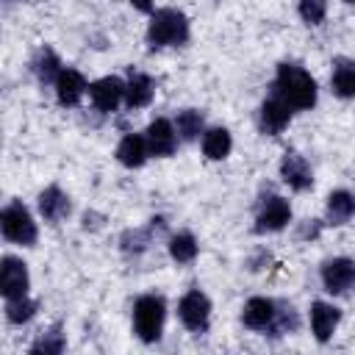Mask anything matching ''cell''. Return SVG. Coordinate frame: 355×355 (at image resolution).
I'll use <instances>...</instances> for the list:
<instances>
[{"label": "cell", "instance_id": "24", "mask_svg": "<svg viewBox=\"0 0 355 355\" xmlns=\"http://www.w3.org/2000/svg\"><path fill=\"white\" fill-rule=\"evenodd\" d=\"M166 247H169V258L175 263H191L197 258V252H200V244H197L194 233H189V230H180V233L169 236Z\"/></svg>", "mask_w": 355, "mask_h": 355}, {"label": "cell", "instance_id": "14", "mask_svg": "<svg viewBox=\"0 0 355 355\" xmlns=\"http://www.w3.org/2000/svg\"><path fill=\"white\" fill-rule=\"evenodd\" d=\"M341 322V308L333 305V302H324V300H313L311 302V333L319 344H327L336 333Z\"/></svg>", "mask_w": 355, "mask_h": 355}, {"label": "cell", "instance_id": "5", "mask_svg": "<svg viewBox=\"0 0 355 355\" xmlns=\"http://www.w3.org/2000/svg\"><path fill=\"white\" fill-rule=\"evenodd\" d=\"M178 319L194 336L208 333V327H211V300L200 288H189L178 302Z\"/></svg>", "mask_w": 355, "mask_h": 355}, {"label": "cell", "instance_id": "10", "mask_svg": "<svg viewBox=\"0 0 355 355\" xmlns=\"http://www.w3.org/2000/svg\"><path fill=\"white\" fill-rule=\"evenodd\" d=\"M89 100L92 105L100 111V114H114L125 97V80L116 78V75H105V78H97L94 83H89Z\"/></svg>", "mask_w": 355, "mask_h": 355}, {"label": "cell", "instance_id": "1", "mask_svg": "<svg viewBox=\"0 0 355 355\" xmlns=\"http://www.w3.org/2000/svg\"><path fill=\"white\" fill-rule=\"evenodd\" d=\"M272 94H277L291 111H311L316 105L319 86L305 67L283 61V64H277V72L272 80Z\"/></svg>", "mask_w": 355, "mask_h": 355}, {"label": "cell", "instance_id": "7", "mask_svg": "<svg viewBox=\"0 0 355 355\" xmlns=\"http://www.w3.org/2000/svg\"><path fill=\"white\" fill-rule=\"evenodd\" d=\"M291 222V205L280 194H269L261 200L258 214H255V233H277Z\"/></svg>", "mask_w": 355, "mask_h": 355}, {"label": "cell", "instance_id": "28", "mask_svg": "<svg viewBox=\"0 0 355 355\" xmlns=\"http://www.w3.org/2000/svg\"><path fill=\"white\" fill-rule=\"evenodd\" d=\"M64 347H67V338L61 333V324H53L47 333H42L31 344V352L33 355H58V352H64Z\"/></svg>", "mask_w": 355, "mask_h": 355}, {"label": "cell", "instance_id": "32", "mask_svg": "<svg viewBox=\"0 0 355 355\" xmlns=\"http://www.w3.org/2000/svg\"><path fill=\"white\" fill-rule=\"evenodd\" d=\"M344 3H352V0H344Z\"/></svg>", "mask_w": 355, "mask_h": 355}, {"label": "cell", "instance_id": "18", "mask_svg": "<svg viewBox=\"0 0 355 355\" xmlns=\"http://www.w3.org/2000/svg\"><path fill=\"white\" fill-rule=\"evenodd\" d=\"M153 97H155V83H153V78H150L147 72H133V69H130V75H128V80H125V97H122V103H125L130 111H136V108L150 105Z\"/></svg>", "mask_w": 355, "mask_h": 355}, {"label": "cell", "instance_id": "29", "mask_svg": "<svg viewBox=\"0 0 355 355\" xmlns=\"http://www.w3.org/2000/svg\"><path fill=\"white\" fill-rule=\"evenodd\" d=\"M297 14L305 25H322L327 17V0H300Z\"/></svg>", "mask_w": 355, "mask_h": 355}, {"label": "cell", "instance_id": "22", "mask_svg": "<svg viewBox=\"0 0 355 355\" xmlns=\"http://www.w3.org/2000/svg\"><path fill=\"white\" fill-rule=\"evenodd\" d=\"M233 150V136L227 128H208L202 130V155L208 161H222Z\"/></svg>", "mask_w": 355, "mask_h": 355}, {"label": "cell", "instance_id": "8", "mask_svg": "<svg viewBox=\"0 0 355 355\" xmlns=\"http://www.w3.org/2000/svg\"><path fill=\"white\" fill-rule=\"evenodd\" d=\"M28 288H31L28 263L17 255H3L0 258V294L6 300H17V297H25Z\"/></svg>", "mask_w": 355, "mask_h": 355}, {"label": "cell", "instance_id": "21", "mask_svg": "<svg viewBox=\"0 0 355 355\" xmlns=\"http://www.w3.org/2000/svg\"><path fill=\"white\" fill-rule=\"evenodd\" d=\"M150 158L147 153V144H144V136L141 133H125L122 141L116 144V161L128 169H139L144 166Z\"/></svg>", "mask_w": 355, "mask_h": 355}, {"label": "cell", "instance_id": "2", "mask_svg": "<svg viewBox=\"0 0 355 355\" xmlns=\"http://www.w3.org/2000/svg\"><path fill=\"white\" fill-rule=\"evenodd\" d=\"M189 42V17L180 8H155L147 25V44L150 50L161 47H180Z\"/></svg>", "mask_w": 355, "mask_h": 355}, {"label": "cell", "instance_id": "11", "mask_svg": "<svg viewBox=\"0 0 355 355\" xmlns=\"http://www.w3.org/2000/svg\"><path fill=\"white\" fill-rule=\"evenodd\" d=\"M291 108L277 97V94H272L269 92V97L261 103V108H258V128H261V133H266V136H280L286 128H288V122H291Z\"/></svg>", "mask_w": 355, "mask_h": 355}, {"label": "cell", "instance_id": "13", "mask_svg": "<svg viewBox=\"0 0 355 355\" xmlns=\"http://www.w3.org/2000/svg\"><path fill=\"white\" fill-rule=\"evenodd\" d=\"M53 89H55V100H58V105H64V108H75V105L83 100L89 83H86L83 72H78V69H72V67H61V72H58Z\"/></svg>", "mask_w": 355, "mask_h": 355}, {"label": "cell", "instance_id": "6", "mask_svg": "<svg viewBox=\"0 0 355 355\" xmlns=\"http://www.w3.org/2000/svg\"><path fill=\"white\" fill-rule=\"evenodd\" d=\"M319 277H322V286H324L327 294L344 297V294H349V288L355 283V261L347 258V255L327 258L319 269Z\"/></svg>", "mask_w": 355, "mask_h": 355}, {"label": "cell", "instance_id": "31", "mask_svg": "<svg viewBox=\"0 0 355 355\" xmlns=\"http://www.w3.org/2000/svg\"><path fill=\"white\" fill-rule=\"evenodd\" d=\"M136 11H141V14H153L155 11V0H128Z\"/></svg>", "mask_w": 355, "mask_h": 355}, {"label": "cell", "instance_id": "27", "mask_svg": "<svg viewBox=\"0 0 355 355\" xmlns=\"http://www.w3.org/2000/svg\"><path fill=\"white\" fill-rule=\"evenodd\" d=\"M39 311V302L31 300L28 294L25 297H17V300H6V319L11 324H28Z\"/></svg>", "mask_w": 355, "mask_h": 355}, {"label": "cell", "instance_id": "4", "mask_svg": "<svg viewBox=\"0 0 355 355\" xmlns=\"http://www.w3.org/2000/svg\"><path fill=\"white\" fill-rule=\"evenodd\" d=\"M0 236L8 239L11 244H22V247L36 244L39 227H36L31 211L19 200H11L6 208H0Z\"/></svg>", "mask_w": 355, "mask_h": 355}, {"label": "cell", "instance_id": "30", "mask_svg": "<svg viewBox=\"0 0 355 355\" xmlns=\"http://www.w3.org/2000/svg\"><path fill=\"white\" fill-rule=\"evenodd\" d=\"M322 227H324V222H319V219H305L302 227H300V239H316V236L322 233Z\"/></svg>", "mask_w": 355, "mask_h": 355}, {"label": "cell", "instance_id": "15", "mask_svg": "<svg viewBox=\"0 0 355 355\" xmlns=\"http://www.w3.org/2000/svg\"><path fill=\"white\" fill-rule=\"evenodd\" d=\"M36 205H39L42 219H44V222H50V225L64 222V219L69 216V211H72V200H69V194H67L61 186H55V183L39 191Z\"/></svg>", "mask_w": 355, "mask_h": 355}, {"label": "cell", "instance_id": "9", "mask_svg": "<svg viewBox=\"0 0 355 355\" xmlns=\"http://www.w3.org/2000/svg\"><path fill=\"white\" fill-rule=\"evenodd\" d=\"M141 136H144L147 153H150V155H155V158H169V155H175V153H178L180 139H178L175 125H172L166 116L153 119Z\"/></svg>", "mask_w": 355, "mask_h": 355}, {"label": "cell", "instance_id": "25", "mask_svg": "<svg viewBox=\"0 0 355 355\" xmlns=\"http://www.w3.org/2000/svg\"><path fill=\"white\" fill-rule=\"evenodd\" d=\"M33 72H36V78H39L42 86L55 83V78H58V72H61V61H58L55 50L42 47L39 55H36V61H33Z\"/></svg>", "mask_w": 355, "mask_h": 355}, {"label": "cell", "instance_id": "23", "mask_svg": "<svg viewBox=\"0 0 355 355\" xmlns=\"http://www.w3.org/2000/svg\"><path fill=\"white\" fill-rule=\"evenodd\" d=\"M172 125H175V130H178V139L194 141V139H200L202 130H205V116H202V111H197V108H183V111H178V116H175Z\"/></svg>", "mask_w": 355, "mask_h": 355}, {"label": "cell", "instance_id": "3", "mask_svg": "<svg viewBox=\"0 0 355 355\" xmlns=\"http://www.w3.org/2000/svg\"><path fill=\"white\" fill-rule=\"evenodd\" d=\"M166 322V300L161 294H141L133 302V333L144 344H155L164 333Z\"/></svg>", "mask_w": 355, "mask_h": 355}, {"label": "cell", "instance_id": "19", "mask_svg": "<svg viewBox=\"0 0 355 355\" xmlns=\"http://www.w3.org/2000/svg\"><path fill=\"white\" fill-rule=\"evenodd\" d=\"M355 214V197L349 189H336L327 194V205H324V225H347Z\"/></svg>", "mask_w": 355, "mask_h": 355}, {"label": "cell", "instance_id": "20", "mask_svg": "<svg viewBox=\"0 0 355 355\" xmlns=\"http://www.w3.org/2000/svg\"><path fill=\"white\" fill-rule=\"evenodd\" d=\"M330 89L336 97L341 100H352L355 97V61L347 55H338L333 61V72H330Z\"/></svg>", "mask_w": 355, "mask_h": 355}, {"label": "cell", "instance_id": "26", "mask_svg": "<svg viewBox=\"0 0 355 355\" xmlns=\"http://www.w3.org/2000/svg\"><path fill=\"white\" fill-rule=\"evenodd\" d=\"M297 327H300V316H297V311H294V305H288V302H277V311H275V319H272V324H269V336H288V333H297Z\"/></svg>", "mask_w": 355, "mask_h": 355}, {"label": "cell", "instance_id": "16", "mask_svg": "<svg viewBox=\"0 0 355 355\" xmlns=\"http://www.w3.org/2000/svg\"><path fill=\"white\" fill-rule=\"evenodd\" d=\"M164 230H166V219H164V216H153L144 227H130V230H125V233L119 236V247H122L125 255H141V252L153 244V239H155L158 233H164Z\"/></svg>", "mask_w": 355, "mask_h": 355}, {"label": "cell", "instance_id": "17", "mask_svg": "<svg viewBox=\"0 0 355 355\" xmlns=\"http://www.w3.org/2000/svg\"><path fill=\"white\" fill-rule=\"evenodd\" d=\"M275 311H277V300L272 297H250L241 308V322L244 327L255 330V333H266L272 319H275Z\"/></svg>", "mask_w": 355, "mask_h": 355}, {"label": "cell", "instance_id": "12", "mask_svg": "<svg viewBox=\"0 0 355 355\" xmlns=\"http://www.w3.org/2000/svg\"><path fill=\"white\" fill-rule=\"evenodd\" d=\"M280 178H283V183H286L291 191H308V189H313V169H311V164H308L300 153H294V150H288V153L280 158Z\"/></svg>", "mask_w": 355, "mask_h": 355}]
</instances>
